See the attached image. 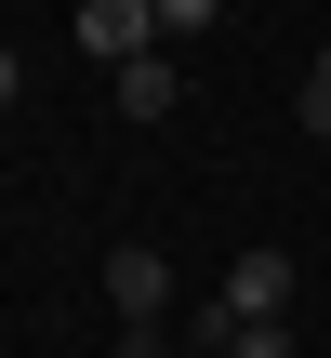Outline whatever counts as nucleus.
Returning <instances> with one entry per match:
<instances>
[{"label":"nucleus","mask_w":331,"mask_h":358,"mask_svg":"<svg viewBox=\"0 0 331 358\" xmlns=\"http://www.w3.org/2000/svg\"><path fill=\"white\" fill-rule=\"evenodd\" d=\"M66 40L119 80V66H146V53H159V0H80V27H66Z\"/></svg>","instance_id":"f257e3e1"},{"label":"nucleus","mask_w":331,"mask_h":358,"mask_svg":"<svg viewBox=\"0 0 331 358\" xmlns=\"http://www.w3.org/2000/svg\"><path fill=\"white\" fill-rule=\"evenodd\" d=\"M106 306H119V332H172V252L119 239L106 252Z\"/></svg>","instance_id":"f03ea898"},{"label":"nucleus","mask_w":331,"mask_h":358,"mask_svg":"<svg viewBox=\"0 0 331 358\" xmlns=\"http://www.w3.org/2000/svg\"><path fill=\"white\" fill-rule=\"evenodd\" d=\"M212 306H226V319H292V252H239V266L212 279Z\"/></svg>","instance_id":"7ed1b4c3"},{"label":"nucleus","mask_w":331,"mask_h":358,"mask_svg":"<svg viewBox=\"0 0 331 358\" xmlns=\"http://www.w3.org/2000/svg\"><path fill=\"white\" fill-rule=\"evenodd\" d=\"M186 106V80H172V53H146V66H119V120H172Z\"/></svg>","instance_id":"20e7f679"},{"label":"nucleus","mask_w":331,"mask_h":358,"mask_svg":"<svg viewBox=\"0 0 331 358\" xmlns=\"http://www.w3.org/2000/svg\"><path fill=\"white\" fill-rule=\"evenodd\" d=\"M292 120H305V133L331 146V40H318V66H305V93H292Z\"/></svg>","instance_id":"39448f33"},{"label":"nucleus","mask_w":331,"mask_h":358,"mask_svg":"<svg viewBox=\"0 0 331 358\" xmlns=\"http://www.w3.org/2000/svg\"><path fill=\"white\" fill-rule=\"evenodd\" d=\"M226 358H305V345H292V319H239V345H226Z\"/></svg>","instance_id":"423d86ee"},{"label":"nucleus","mask_w":331,"mask_h":358,"mask_svg":"<svg viewBox=\"0 0 331 358\" xmlns=\"http://www.w3.org/2000/svg\"><path fill=\"white\" fill-rule=\"evenodd\" d=\"M106 358H172V332H119V345H106Z\"/></svg>","instance_id":"0eeeda50"},{"label":"nucleus","mask_w":331,"mask_h":358,"mask_svg":"<svg viewBox=\"0 0 331 358\" xmlns=\"http://www.w3.org/2000/svg\"><path fill=\"white\" fill-rule=\"evenodd\" d=\"M13 93H27V66H13V40H0V106H13Z\"/></svg>","instance_id":"6e6552de"}]
</instances>
